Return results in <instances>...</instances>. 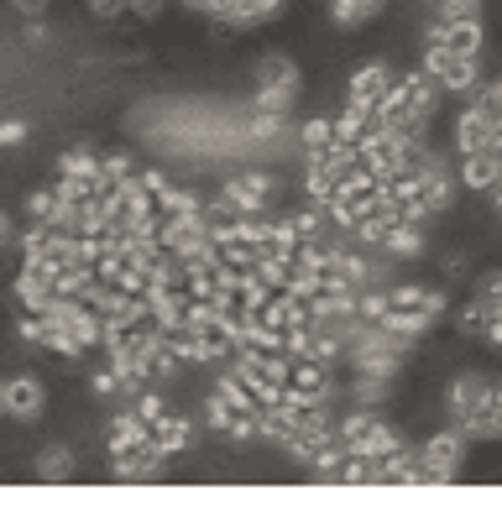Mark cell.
I'll return each instance as SVG.
<instances>
[{
    "label": "cell",
    "instance_id": "obj_8",
    "mask_svg": "<svg viewBox=\"0 0 502 512\" xmlns=\"http://www.w3.org/2000/svg\"><path fill=\"white\" fill-rule=\"evenodd\" d=\"M278 11H283V0H220L210 21H220L225 32H241V27H262Z\"/></svg>",
    "mask_w": 502,
    "mask_h": 512
},
{
    "label": "cell",
    "instance_id": "obj_23",
    "mask_svg": "<svg viewBox=\"0 0 502 512\" xmlns=\"http://www.w3.org/2000/svg\"><path fill=\"white\" fill-rule=\"evenodd\" d=\"M377 324H382V330H393V335H408V340H419V335L435 330V319H429V314H414V309H387Z\"/></svg>",
    "mask_w": 502,
    "mask_h": 512
},
{
    "label": "cell",
    "instance_id": "obj_47",
    "mask_svg": "<svg viewBox=\"0 0 502 512\" xmlns=\"http://www.w3.org/2000/svg\"><path fill=\"white\" fill-rule=\"evenodd\" d=\"M482 100H487V105H492V110L502 115V79H492V84H482Z\"/></svg>",
    "mask_w": 502,
    "mask_h": 512
},
{
    "label": "cell",
    "instance_id": "obj_50",
    "mask_svg": "<svg viewBox=\"0 0 502 512\" xmlns=\"http://www.w3.org/2000/svg\"><path fill=\"white\" fill-rule=\"evenodd\" d=\"M184 6H189V11H199V16H215L220 0H184Z\"/></svg>",
    "mask_w": 502,
    "mask_h": 512
},
{
    "label": "cell",
    "instance_id": "obj_31",
    "mask_svg": "<svg viewBox=\"0 0 502 512\" xmlns=\"http://www.w3.org/2000/svg\"><path fill=\"white\" fill-rule=\"evenodd\" d=\"M42 324H48V330H42V345H48V351H58V356H68V361L84 356V345H79L74 330H63V324H53V319H42Z\"/></svg>",
    "mask_w": 502,
    "mask_h": 512
},
{
    "label": "cell",
    "instance_id": "obj_19",
    "mask_svg": "<svg viewBox=\"0 0 502 512\" xmlns=\"http://www.w3.org/2000/svg\"><path fill=\"white\" fill-rule=\"evenodd\" d=\"M382 481H403V486H424V455L414 445H398L393 455L382 460Z\"/></svg>",
    "mask_w": 502,
    "mask_h": 512
},
{
    "label": "cell",
    "instance_id": "obj_9",
    "mask_svg": "<svg viewBox=\"0 0 502 512\" xmlns=\"http://www.w3.org/2000/svg\"><path fill=\"white\" fill-rule=\"evenodd\" d=\"M147 314L152 324H163V330H184V309H189V293L184 288H173V283H152L147 277Z\"/></svg>",
    "mask_w": 502,
    "mask_h": 512
},
{
    "label": "cell",
    "instance_id": "obj_32",
    "mask_svg": "<svg viewBox=\"0 0 502 512\" xmlns=\"http://www.w3.org/2000/svg\"><path fill=\"white\" fill-rule=\"evenodd\" d=\"M299 142H304V152H325V147L335 142V121L314 115V121H304V126H299Z\"/></svg>",
    "mask_w": 502,
    "mask_h": 512
},
{
    "label": "cell",
    "instance_id": "obj_4",
    "mask_svg": "<svg viewBox=\"0 0 502 512\" xmlns=\"http://www.w3.org/2000/svg\"><path fill=\"white\" fill-rule=\"evenodd\" d=\"M419 455H424V476L435 486H450V481H461V471H466V434L450 424L440 434H429L419 445Z\"/></svg>",
    "mask_w": 502,
    "mask_h": 512
},
{
    "label": "cell",
    "instance_id": "obj_26",
    "mask_svg": "<svg viewBox=\"0 0 502 512\" xmlns=\"http://www.w3.org/2000/svg\"><path fill=\"white\" fill-rule=\"evenodd\" d=\"M367 126H372V110L367 105H351L346 100V115H340V121H335V142H361V136H367Z\"/></svg>",
    "mask_w": 502,
    "mask_h": 512
},
{
    "label": "cell",
    "instance_id": "obj_21",
    "mask_svg": "<svg viewBox=\"0 0 502 512\" xmlns=\"http://www.w3.org/2000/svg\"><path fill=\"white\" fill-rule=\"evenodd\" d=\"M351 398H356V408H382L387 398H393V377H382V371H361V377L351 382Z\"/></svg>",
    "mask_w": 502,
    "mask_h": 512
},
{
    "label": "cell",
    "instance_id": "obj_35",
    "mask_svg": "<svg viewBox=\"0 0 502 512\" xmlns=\"http://www.w3.org/2000/svg\"><path fill=\"white\" fill-rule=\"evenodd\" d=\"M89 392H95V398H116V392H121L116 366H100V371H89Z\"/></svg>",
    "mask_w": 502,
    "mask_h": 512
},
{
    "label": "cell",
    "instance_id": "obj_36",
    "mask_svg": "<svg viewBox=\"0 0 502 512\" xmlns=\"http://www.w3.org/2000/svg\"><path fill=\"white\" fill-rule=\"evenodd\" d=\"M53 209H58V194H53V189H37V194L27 199V215H32L37 225H48V220H53Z\"/></svg>",
    "mask_w": 502,
    "mask_h": 512
},
{
    "label": "cell",
    "instance_id": "obj_39",
    "mask_svg": "<svg viewBox=\"0 0 502 512\" xmlns=\"http://www.w3.org/2000/svg\"><path fill=\"white\" fill-rule=\"evenodd\" d=\"M204 413H210V429H220V434H225V429H231V418H236V408H231V403H225V398H220V392H215V398H210V408H204Z\"/></svg>",
    "mask_w": 502,
    "mask_h": 512
},
{
    "label": "cell",
    "instance_id": "obj_44",
    "mask_svg": "<svg viewBox=\"0 0 502 512\" xmlns=\"http://www.w3.org/2000/svg\"><path fill=\"white\" fill-rule=\"evenodd\" d=\"M163 6H168V0H131V16L136 21H157V16H163Z\"/></svg>",
    "mask_w": 502,
    "mask_h": 512
},
{
    "label": "cell",
    "instance_id": "obj_27",
    "mask_svg": "<svg viewBox=\"0 0 502 512\" xmlns=\"http://www.w3.org/2000/svg\"><path fill=\"white\" fill-rule=\"evenodd\" d=\"M215 392H220V398H225V403H231L236 413H257V408H262L257 398H251V387H246V382L236 377V366H231V371H225V377L215 382Z\"/></svg>",
    "mask_w": 502,
    "mask_h": 512
},
{
    "label": "cell",
    "instance_id": "obj_16",
    "mask_svg": "<svg viewBox=\"0 0 502 512\" xmlns=\"http://www.w3.org/2000/svg\"><path fill=\"white\" fill-rule=\"evenodd\" d=\"M382 251L393 256V262H419V256L429 251V241H424V225H419V220H398L393 230H387Z\"/></svg>",
    "mask_w": 502,
    "mask_h": 512
},
{
    "label": "cell",
    "instance_id": "obj_2",
    "mask_svg": "<svg viewBox=\"0 0 502 512\" xmlns=\"http://www.w3.org/2000/svg\"><path fill=\"white\" fill-rule=\"evenodd\" d=\"M267 199H272V178L262 168H246L236 178H225L220 199L210 204V220H246V215H267Z\"/></svg>",
    "mask_w": 502,
    "mask_h": 512
},
{
    "label": "cell",
    "instance_id": "obj_48",
    "mask_svg": "<svg viewBox=\"0 0 502 512\" xmlns=\"http://www.w3.org/2000/svg\"><path fill=\"white\" fill-rule=\"evenodd\" d=\"M11 236H16V225H11V215H6V209H0V251L11 246Z\"/></svg>",
    "mask_w": 502,
    "mask_h": 512
},
{
    "label": "cell",
    "instance_id": "obj_20",
    "mask_svg": "<svg viewBox=\"0 0 502 512\" xmlns=\"http://www.w3.org/2000/svg\"><path fill=\"white\" fill-rule=\"evenodd\" d=\"M382 6L387 0H330V21L346 27V32H356V27H367L372 16H382Z\"/></svg>",
    "mask_w": 502,
    "mask_h": 512
},
{
    "label": "cell",
    "instance_id": "obj_6",
    "mask_svg": "<svg viewBox=\"0 0 502 512\" xmlns=\"http://www.w3.org/2000/svg\"><path fill=\"white\" fill-rule=\"evenodd\" d=\"M502 131V115L476 95L461 115H455V147H461V157L466 152H482V147H492V136Z\"/></svg>",
    "mask_w": 502,
    "mask_h": 512
},
{
    "label": "cell",
    "instance_id": "obj_24",
    "mask_svg": "<svg viewBox=\"0 0 502 512\" xmlns=\"http://www.w3.org/2000/svg\"><path fill=\"white\" fill-rule=\"evenodd\" d=\"M152 445L173 460L178 450L189 445V424H184V418H157V424H152Z\"/></svg>",
    "mask_w": 502,
    "mask_h": 512
},
{
    "label": "cell",
    "instance_id": "obj_18",
    "mask_svg": "<svg viewBox=\"0 0 502 512\" xmlns=\"http://www.w3.org/2000/svg\"><path fill=\"white\" fill-rule=\"evenodd\" d=\"M262 324H267V330H278V335H288L293 324H309V304H304V298H293V293H272V304L262 309Z\"/></svg>",
    "mask_w": 502,
    "mask_h": 512
},
{
    "label": "cell",
    "instance_id": "obj_49",
    "mask_svg": "<svg viewBox=\"0 0 502 512\" xmlns=\"http://www.w3.org/2000/svg\"><path fill=\"white\" fill-rule=\"evenodd\" d=\"M27 42H32V48H42V42H48V27H42V16L27 27Z\"/></svg>",
    "mask_w": 502,
    "mask_h": 512
},
{
    "label": "cell",
    "instance_id": "obj_17",
    "mask_svg": "<svg viewBox=\"0 0 502 512\" xmlns=\"http://www.w3.org/2000/svg\"><path fill=\"white\" fill-rule=\"evenodd\" d=\"M466 183V189H497V178H502V162H497V152L492 147H482V152H466V162H461V173H455Z\"/></svg>",
    "mask_w": 502,
    "mask_h": 512
},
{
    "label": "cell",
    "instance_id": "obj_45",
    "mask_svg": "<svg viewBox=\"0 0 502 512\" xmlns=\"http://www.w3.org/2000/svg\"><path fill=\"white\" fill-rule=\"evenodd\" d=\"M11 6H16L21 16H27V21H37V16H48V6H53V0H11Z\"/></svg>",
    "mask_w": 502,
    "mask_h": 512
},
{
    "label": "cell",
    "instance_id": "obj_11",
    "mask_svg": "<svg viewBox=\"0 0 502 512\" xmlns=\"http://www.w3.org/2000/svg\"><path fill=\"white\" fill-rule=\"evenodd\" d=\"M340 445H346V455L387 460V455H393V450L403 445V439H398V429H387V424H382V413H377V418H372L367 429H361V434H351V439H340Z\"/></svg>",
    "mask_w": 502,
    "mask_h": 512
},
{
    "label": "cell",
    "instance_id": "obj_7",
    "mask_svg": "<svg viewBox=\"0 0 502 512\" xmlns=\"http://www.w3.org/2000/svg\"><path fill=\"white\" fill-rule=\"evenodd\" d=\"M42 408H48V387H42V377H32V371L6 377V418H16V424H37Z\"/></svg>",
    "mask_w": 502,
    "mask_h": 512
},
{
    "label": "cell",
    "instance_id": "obj_38",
    "mask_svg": "<svg viewBox=\"0 0 502 512\" xmlns=\"http://www.w3.org/2000/svg\"><path fill=\"white\" fill-rule=\"evenodd\" d=\"M278 131H283V115H272V110H257V115H251V136H257V142H272Z\"/></svg>",
    "mask_w": 502,
    "mask_h": 512
},
{
    "label": "cell",
    "instance_id": "obj_3",
    "mask_svg": "<svg viewBox=\"0 0 502 512\" xmlns=\"http://www.w3.org/2000/svg\"><path fill=\"white\" fill-rule=\"evenodd\" d=\"M424 74H435L440 89H450V95H466V100L482 95V58H466V53L445 48V42H429Z\"/></svg>",
    "mask_w": 502,
    "mask_h": 512
},
{
    "label": "cell",
    "instance_id": "obj_29",
    "mask_svg": "<svg viewBox=\"0 0 502 512\" xmlns=\"http://www.w3.org/2000/svg\"><path fill=\"white\" fill-rule=\"evenodd\" d=\"M293 100H299V84H257V110H272V115H288Z\"/></svg>",
    "mask_w": 502,
    "mask_h": 512
},
{
    "label": "cell",
    "instance_id": "obj_46",
    "mask_svg": "<svg viewBox=\"0 0 502 512\" xmlns=\"http://www.w3.org/2000/svg\"><path fill=\"white\" fill-rule=\"evenodd\" d=\"M482 340H487V351H497V356H502V319H492V324H487Z\"/></svg>",
    "mask_w": 502,
    "mask_h": 512
},
{
    "label": "cell",
    "instance_id": "obj_1",
    "mask_svg": "<svg viewBox=\"0 0 502 512\" xmlns=\"http://www.w3.org/2000/svg\"><path fill=\"white\" fill-rule=\"evenodd\" d=\"M487 392H492L487 371H455L445 387V413L466 434V445H487Z\"/></svg>",
    "mask_w": 502,
    "mask_h": 512
},
{
    "label": "cell",
    "instance_id": "obj_43",
    "mask_svg": "<svg viewBox=\"0 0 502 512\" xmlns=\"http://www.w3.org/2000/svg\"><path fill=\"white\" fill-rule=\"evenodd\" d=\"M492 293H502V267L482 272V277H476V288H471V298H492Z\"/></svg>",
    "mask_w": 502,
    "mask_h": 512
},
{
    "label": "cell",
    "instance_id": "obj_14",
    "mask_svg": "<svg viewBox=\"0 0 502 512\" xmlns=\"http://www.w3.org/2000/svg\"><path fill=\"white\" fill-rule=\"evenodd\" d=\"M429 42H445V48L466 53V58H482V21H440V16H435Z\"/></svg>",
    "mask_w": 502,
    "mask_h": 512
},
{
    "label": "cell",
    "instance_id": "obj_42",
    "mask_svg": "<svg viewBox=\"0 0 502 512\" xmlns=\"http://www.w3.org/2000/svg\"><path fill=\"white\" fill-rule=\"evenodd\" d=\"M136 413L147 418V424H157V418H168V408H163V398H152V392H142V398H136Z\"/></svg>",
    "mask_w": 502,
    "mask_h": 512
},
{
    "label": "cell",
    "instance_id": "obj_10",
    "mask_svg": "<svg viewBox=\"0 0 502 512\" xmlns=\"http://www.w3.org/2000/svg\"><path fill=\"white\" fill-rule=\"evenodd\" d=\"M387 89H393V68H387L382 58H372V63H361L356 68V74H351V89H346V100L351 105H377L382 95H387Z\"/></svg>",
    "mask_w": 502,
    "mask_h": 512
},
{
    "label": "cell",
    "instance_id": "obj_41",
    "mask_svg": "<svg viewBox=\"0 0 502 512\" xmlns=\"http://www.w3.org/2000/svg\"><path fill=\"white\" fill-rule=\"evenodd\" d=\"M27 121H0V147H21V142H27Z\"/></svg>",
    "mask_w": 502,
    "mask_h": 512
},
{
    "label": "cell",
    "instance_id": "obj_12",
    "mask_svg": "<svg viewBox=\"0 0 502 512\" xmlns=\"http://www.w3.org/2000/svg\"><path fill=\"white\" fill-rule=\"evenodd\" d=\"M16 298H21V309H27V314H48V309H53V298H58L53 272L21 267V277H16Z\"/></svg>",
    "mask_w": 502,
    "mask_h": 512
},
{
    "label": "cell",
    "instance_id": "obj_51",
    "mask_svg": "<svg viewBox=\"0 0 502 512\" xmlns=\"http://www.w3.org/2000/svg\"><path fill=\"white\" fill-rule=\"evenodd\" d=\"M0 418H6V377H0Z\"/></svg>",
    "mask_w": 502,
    "mask_h": 512
},
{
    "label": "cell",
    "instance_id": "obj_25",
    "mask_svg": "<svg viewBox=\"0 0 502 512\" xmlns=\"http://www.w3.org/2000/svg\"><path fill=\"white\" fill-rule=\"evenodd\" d=\"M58 173H63V178H89V183H100V157L89 152V147H74V152L58 157Z\"/></svg>",
    "mask_w": 502,
    "mask_h": 512
},
{
    "label": "cell",
    "instance_id": "obj_33",
    "mask_svg": "<svg viewBox=\"0 0 502 512\" xmlns=\"http://www.w3.org/2000/svg\"><path fill=\"white\" fill-rule=\"evenodd\" d=\"M455 330H461L466 340H482V330H487V309L476 304V298H471V304H461V309H455Z\"/></svg>",
    "mask_w": 502,
    "mask_h": 512
},
{
    "label": "cell",
    "instance_id": "obj_15",
    "mask_svg": "<svg viewBox=\"0 0 502 512\" xmlns=\"http://www.w3.org/2000/svg\"><path fill=\"white\" fill-rule=\"evenodd\" d=\"M142 445H152V424L142 413H116L110 418V455H131V450H142Z\"/></svg>",
    "mask_w": 502,
    "mask_h": 512
},
{
    "label": "cell",
    "instance_id": "obj_37",
    "mask_svg": "<svg viewBox=\"0 0 502 512\" xmlns=\"http://www.w3.org/2000/svg\"><path fill=\"white\" fill-rule=\"evenodd\" d=\"M492 439H502V382H492L487 392V445Z\"/></svg>",
    "mask_w": 502,
    "mask_h": 512
},
{
    "label": "cell",
    "instance_id": "obj_34",
    "mask_svg": "<svg viewBox=\"0 0 502 512\" xmlns=\"http://www.w3.org/2000/svg\"><path fill=\"white\" fill-rule=\"evenodd\" d=\"M440 21H482V0H435Z\"/></svg>",
    "mask_w": 502,
    "mask_h": 512
},
{
    "label": "cell",
    "instance_id": "obj_30",
    "mask_svg": "<svg viewBox=\"0 0 502 512\" xmlns=\"http://www.w3.org/2000/svg\"><path fill=\"white\" fill-rule=\"evenodd\" d=\"M142 168L126 157V152H110V157H100V189H116V183H126V178H136Z\"/></svg>",
    "mask_w": 502,
    "mask_h": 512
},
{
    "label": "cell",
    "instance_id": "obj_40",
    "mask_svg": "<svg viewBox=\"0 0 502 512\" xmlns=\"http://www.w3.org/2000/svg\"><path fill=\"white\" fill-rule=\"evenodd\" d=\"M131 11V0H89V16H100V21H116Z\"/></svg>",
    "mask_w": 502,
    "mask_h": 512
},
{
    "label": "cell",
    "instance_id": "obj_13",
    "mask_svg": "<svg viewBox=\"0 0 502 512\" xmlns=\"http://www.w3.org/2000/svg\"><path fill=\"white\" fill-rule=\"evenodd\" d=\"M163 465H168L163 450H157V445H142V450H131V455H116L110 476H116V481H157V476H163Z\"/></svg>",
    "mask_w": 502,
    "mask_h": 512
},
{
    "label": "cell",
    "instance_id": "obj_28",
    "mask_svg": "<svg viewBox=\"0 0 502 512\" xmlns=\"http://www.w3.org/2000/svg\"><path fill=\"white\" fill-rule=\"evenodd\" d=\"M68 476H74V455L63 445H48L37 455V481H68Z\"/></svg>",
    "mask_w": 502,
    "mask_h": 512
},
{
    "label": "cell",
    "instance_id": "obj_5",
    "mask_svg": "<svg viewBox=\"0 0 502 512\" xmlns=\"http://www.w3.org/2000/svg\"><path fill=\"white\" fill-rule=\"evenodd\" d=\"M42 319H53V324H63V330H74L84 351H95V345H105V314H100V309H89L84 298H68V293H58V298H53V309L42 314Z\"/></svg>",
    "mask_w": 502,
    "mask_h": 512
},
{
    "label": "cell",
    "instance_id": "obj_22",
    "mask_svg": "<svg viewBox=\"0 0 502 512\" xmlns=\"http://www.w3.org/2000/svg\"><path fill=\"white\" fill-rule=\"evenodd\" d=\"M257 84H299V89H304L299 63H293L288 53H262V58H257Z\"/></svg>",
    "mask_w": 502,
    "mask_h": 512
}]
</instances>
